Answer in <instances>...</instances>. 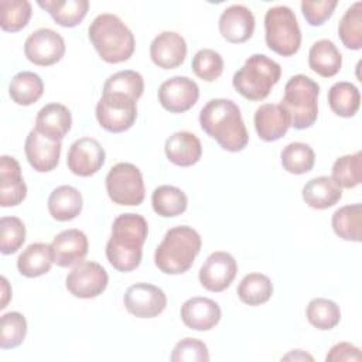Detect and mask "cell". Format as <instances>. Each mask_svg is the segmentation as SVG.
<instances>
[{"mask_svg":"<svg viewBox=\"0 0 362 362\" xmlns=\"http://www.w3.org/2000/svg\"><path fill=\"white\" fill-rule=\"evenodd\" d=\"M148 235L147 221L139 214H122L112 225V235L106 243V257L119 272L127 273L141 263L143 245Z\"/></svg>","mask_w":362,"mask_h":362,"instance_id":"obj_1","label":"cell"},{"mask_svg":"<svg viewBox=\"0 0 362 362\" xmlns=\"http://www.w3.org/2000/svg\"><path fill=\"white\" fill-rule=\"evenodd\" d=\"M201 129L230 153L242 151L249 143V134L239 106L230 99H212L199 112Z\"/></svg>","mask_w":362,"mask_h":362,"instance_id":"obj_2","label":"cell"},{"mask_svg":"<svg viewBox=\"0 0 362 362\" xmlns=\"http://www.w3.org/2000/svg\"><path fill=\"white\" fill-rule=\"evenodd\" d=\"M88 37L99 57L109 64L124 62L134 52V35L116 14L96 16L88 28Z\"/></svg>","mask_w":362,"mask_h":362,"instance_id":"obj_3","label":"cell"},{"mask_svg":"<svg viewBox=\"0 0 362 362\" xmlns=\"http://www.w3.org/2000/svg\"><path fill=\"white\" fill-rule=\"evenodd\" d=\"M202 246L199 233L191 226H174L167 230L154 253L156 266L165 274H182L194 264Z\"/></svg>","mask_w":362,"mask_h":362,"instance_id":"obj_4","label":"cell"},{"mask_svg":"<svg viewBox=\"0 0 362 362\" xmlns=\"http://www.w3.org/2000/svg\"><path fill=\"white\" fill-rule=\"evenodd\" d=\"M318 95L320 85L307 75L298 74L287 81L280 106L287 112L290 126L304 130L317 122Z\"/></svg>","mask_w":362,"mask_h":362,"instance_id":"obj_5","label":"cell"},{"mask_svg":"<svg viewBox=\"0 0 362 362\" xmlns=\"http://www.w3.org/2000/svg\"><path fill=\"white\" fill-rule=\"evenodd\" d=\"M280 65L264 54L250 55L243 66L235 72L232 83L247 100H263L269 96L272 88L280 81Z\"/></svg>","mask_w":362,"mask_h":362,"instance_id":"obj_6","label":"cell"},{"mask_svg":"<svg viewBox=\"0 0 362 362\" xmlns=\"http://www.w3.org/2000/svg\"><path fill=\"white\" fill-rule=\"evenodd\" d=\"M264 40L267 47L281 55H294L301 45V30L294 11L287 6H274L264 16Z\"/></svg>","mask_w":362,"mask_h":362,"instance_id":"obj_7","label":"cell"},{"mask_svg":"<svg viewBox=\"0 0 362 362\" xmlns=\"http://www.w3.org/2000/svg\"><path fill=\"white\" fill-rule=\"evenodd\" d=\"M109 198L117 205L137 206L144 201L146 188L141 171L132 163H117L105 180Z\"/></svg>","mask_w":362,"mask_h":362,"instance_id":"obj_8","label":"cell"},{"mask_svg":"<svg viewBox=\"0 0 362 362\" xmlns=\"http://www.w3.org/2000/svg\"><path fill=\"white\" fill-rule=\"evenodd\" d=\"M137 100L123 93L103 92L96 105V119L105 130L122 133L129 130L137 119Z\"/></svg>","mask_w":362,"mask_h":362,"instance_id":"obj_9","label":"cell"},{"mask_svg":"<svg viewBox=\"0 0 362 362\" xmlns=\"http://www.w3.org/2000/svg\"><path fill=\"white\" fill-rule=\"evenodd\" d=\"M109 283L106 270L96 262H81L74 267L66 279V290L78 298H95L100 296Z\"/></svg>","mask_w":362,"mask_h":362,"instance_id":"obj_10","label":"cell"},{"mask_svg":"<svg viewBox=\"0 0 362 362\" xmlns=\"http://www.w3.org/2000/svg\"><path fill=\"white\" fill-rule=\"evenodd\" d=\"M24 54L30 62L38 66H49L59 62L65 54V41L51 28H38L24 42Z\"/></svg>","mask_w":362,"mask_h":362,"instance_id":"obj_11","label":"cell"},{"mask_svg":"<svg viewBox=\"0 0 362 362\" xmlns=\"http://www.w3.org/2000/svg\"><path fill=\"white\" fill-rule=\"evenodd\" d=\"M126 310L137 318H154L167 305L165 293L150 283H136L130 286L123 297Z\"/></svg>","mask_w":362,"mask_h":362,"instance_id":"obj_12","label":"cell"},{"mask_svg":"<svg viewBox=\"0 0 362 362\" xmlns=\"http://www.w3.org/2000/svg\"><path fill=\"white\" fill-rule=\"evenodd\" d=\"M238 273V263L228 252L211 253L199 269V283L204 288L214 293L226 290L235 280Z\"/></svg>","mask_w":362,"mask_h":362,"instance_id":"obj_13","label":"cell"},{"mask_svg":"<svg viewBox=\"0 0 362 362\" xmlns=\"http://www.w3.org/2000/svg\"><path fill=\"white\" fill-rule=\"evenodd\" d=\"M199 98V88L188 76H173L164 81L158 88L160 105L171 113H184L189 110Z\"/></svg>","mask_w":362,"mask_h":362,"instance_id":"obj_14","label":"cell"},{"mask_svg":"<svg viewBox=\"0 0 362 362\" xmlns=\"http://www.w3.org/2000/svg\"><path fill=\"white\" fill-rule=\"evenodd\" d=\"M105 158L106 153L96 139L81 137L71 144L66 164L72 174L79 177H90L102 168Z\"/></svg>","mask_w":362,"mask_h":362,"instance_id":"obj_15","label":"cell"},{"mask_svg":"<svg viewBox=\"0 0 362 362\" xmlns=\"http://www.w3.org/2000/svg\"><path fill=\"white\" fill-rule=\"evenodd\" d=\"M88 249V238L79 229L62 230L51 242L52 259L59 267L79 264L85 259Z\"/></svg>","mask_w":362,"mask_h":362,"instance_id":"obj_16","label":"cell"},{"mask_svg":"<svg viewBox=\"0 0 362 362\" xmlns=\"http://www.w3.org/2000/svg\"><path fill=\"white\" fill-rule=\"evenodd\" d=\"M61 148V141L49 140L35 129L28 133L24 143L27 161L38 173H49L58 165Z\"/></svg>","mask_w":362,"mask_h":362,"instance_id":"obj_17","label":"cell"},{"mask_svg":"<svg viewBox=\"0 0 362 362\" xmlns=\"http://www.w3.org/2000/svg\"><path fill=\"white\" fill-rule=\"evenodd\" d=\"M151 61L163 69L178 68L187 57L184 37L174 31H163L150 44Z\"/></svg>","mask_w":362,"mask_h":362,"instance_id":"obj_18","label":"cell"},{"mask_svg":"<svg viewBox=\"0 0 362 362\" xmlns=\"http://www.w3.org/2000/svg\"><path fill=\"white\" fill-rule=\"evenodd\" d=\"M219 33L232 42L240 44L252 38L255 31V16L243 4H232L226 7L219 17Z\"/></svg>","mask_w":362,"mask_h":362,"instance_id":"obj_19","label":"cell"},{"mask_svg":"<svg viewBox=\"0 0 362 362\" xmlns=\"http://www.w3.org/2000/svg\"><path fill=\"white\" fill-rule=\"evenodd\" d=\"M221 317L219 304L208 297L188 298L181 307L182 322L195 331L212 329L221 321Z\"/></svg>","mask_w":362,"mask_h":362,"instance_id":"obj_20","label":"cell"},{"mask_svg":"<svg viewBox=\"0 0 362 362\" xmlns=\"http://www.w3.org/2000/svg\"><path fill=\"white\" fill-rule=\"evenodd\" d=\"M27 185L21 177V167L14 157L0 158V205L3 208L16 206L24 201Z\"/></svg>","mask_w":362,"mask_h":362,"instance_id":"obj_21","label":"cell"},{"mask_svg":"<svg viewBox=\"0 0 362 362\" xmlns=\"http://www.w3.org/2000/svg\"><path fill=\"white\" fill-rule=\"evenodd\" d=\"M72 116L69 109L61 103H48L41 107L35 117V130L44 137L61 141L71 130Z\"/></svg>","mask_w":362,"mask_h":362,"instance_id":"obj_22","label":"cell"},{"mask_svg":"<svg viewBox=\"0 0 362 362\" xmlns=\"http://www.w3.org/2000/svg\"><path fill=\"white\" fill-rule=\"evenodd\" d=\"M255 129L263 141H276L281 139L288 127L290 117L277 103H264L255 112Z\"/></svg>","mask_w":362,"mask_h":362,"instance_id":"obj_23","label":"cell"},{"mask_svg":"<svg viewBox=\"0 0 362 362\" xmlns=\"http://www.w3.org/2000/svg\"><path fill=\"white\" fill-rule=\"evenodd\" d=\"M167 158L180 167H189L199 161L202 156V146L199 139L191 132H175L164 144Z\"/></svg>","mask_w":362,"mask_h":362,"instance_id":"obj_24","label":"cell"},{"mask_svg":"<svg viewBox=\"0 0 362 362\" xmlns=\"http://www.w3.org/2000/svg\"><path fill=\"white\" fill-rule=\"evenodd\" d=\"M304 202L314 209H327L334 206L342 198V188L327 175L311 178L303 187Z\"/></svg>","mask_w":362,"mask_h":362,"instance_id":"obj_25","label":"cell"},{"mask_svg":"<svg viewBox=\"0 0 362 362\" xmlns=\"http://www.w3.org/2000/svg\"><path fill=\"white\" fill-rule=\"evenodd\" d=\"M83 206L79 189L72 185H59L48 197L49 215L58 222L75 219Z\"/></svg>","mask_w":362,"mask_h":362,"instance_id":"obj_26","label":"cell"},{"mask_svg":"<svg viewBox=\"0 0 362 362\" xmlns=\"http://www.w3.org/2000/svg\"><path fill=\"white\" fill-rule=\"evenodd\" d=\"M308 65L320 76L331 78L339 72L342 55L331 40H318L308 51Z\"/></svg>","mask_w":362,"mask_h":362,"instance_id":"obj_27","label":"cell"},{"mask_svg":"<svg viewBox=\"0 0 362 362\" xmlns=\"http://www.w3.org/2000/svg\"><path fill=\"white\" fill-rule=\"evenodd\" d=\"M54 263L51 245L35 242L28 245L17 259V269L24 277H40L51 270Z\"/></svg>","mask_w":362,"mask_h":362,"instance_id":"obj_28","label":"cell"},{"mask_svg":"<svg viewBox=\"0 0 362 362\" xmlns=\"http://www.w3.org/2000/svg\"><path fill=\"white\" fill-rule=\"evenodd\" d=\"M38 6L49 13L57 24L61 27H75L88 14L89 1L88 0H38Z\"/></svg>","mask_w":362,"mask_h":362,"instance_id":"obj_29","label":"cell"},{"mask_svg":"<svg viewBox=\"0 0 362 362\" xmlns=\"http://www.w3.org/2000/svg\"><path fill=\"white\" fill-rule=\"evenodd\" d=\"M44 93V82L41 76L31 71L16 74L8 85V95L11 100L20 106H30L35 103Z\"/></svg>","mask_w":362,"mask_h":362,"instance_id":"obj_30","label":"cell"},{"mask_svg":"<svg viewBox=\"0 0 362 362\" xmlns=\"http://www.w3.org/2000/svg\"><path fill=\"white\" fill-rule=\"evenodd\" d=\"M151 205L157 215L163 218H173L185 212L188 198L178 187L160 185L151 194Z\"/></svg>","mask_w":362,"mask_h":362,"instance_id":"obj_31","label":"cell"},{"mask_svg":"<svg viewBox=\"0 0 362 362\" xmlns=\"http://www.w3.org/2000/svg\"><path fill=\"white\" fill-rule=\"evenodd\" d=\"M328 105L341 117H352L361 106V93L351 82H335L328 90Z\"/></svg>","mask_w":362,"mask_h":362,"instance_id":"obj_32","label":"cell"},{"mask_svg":"<svg viewBox=\"0 0 362 362\" xmlns=\"http://www.w3.org/2000/svg\"><path fill=\"white\" fill-rule=\"evenodd\" d=\"M332 229L344 240L361 242L362 228V205L352 204L337 209L332 215Z\"/></svg>","mask_w":362,"mask_h":362,"instance_id":"obj_33","label":"cell"},{"mask_svg":"<svg viewBox=\"0 0 362 362\" xmlns=\"http://www.w3.org/2000/svg\"><path fill=\"white\" fill-rule=\"evenodd\" d=\"M273 294L272 280L262 273L246 274L238 286V297L247 305H260L270 300Z\"/></svg>","mask_w":362,"mask_h":362,"instance_id":"obj_34","label":"cell"},{"mask_svg":"<svg viewBox=\"0 0 362 362\" xmlns=\"http://www.w3.org/2000/svg\"><path fill=\"white\" fill-rule=\"evenodd\" d=\"M305 315L308 322L321 331L332 329L341 321L339 305L335 301L322 297L313 298L308 303L305 308Z\"/></svg>","mask_w":362,"mask_h":362,"instance_id":"obj_35","label":"cell"},{"mask_svg":"<svg viewBox=\"0 0 362 362\" xmlns=\"http://www.w3.org/2000/svg\"><path fill=\"white\" fill-rule=\"evenodd\" d=\"M338 35L348 49L362 48V1H355L341 17Z\"/></svg>","mask_w":362,"mask_h":362,"instance_id":"obj_36","label":"cell"},{"mask_svg":"<svg viewBox=\"0 0 362 362\" xmlns=\"http://www.w3.org/2000/svg\"><path fill=\"white\" fill-rule=\"evenodd\" d=\"M314 163L315 153L305 143L293 141L287 144L281 151V165L290 174H305L314 167Z\"/></svg>","mask_w":362,"mask_h":362,"instance_id":"obj_37","label":"cell"},{"mask_svg":"<svg viewBox=\"0 0 362 362\" xmlns=\"http://www.w3.org/2000/svg\"><path fill=\"white\" fill-rule=\"evenodd\" d=\"M33 14L31 3L27 0H1L0 1V27L7 33L23 30Z\"/></svg>","mask_w":362,"mask_h":362,"instance_id":"obj_38","label":"cell"},{"mask_svg":"<svg viewBox=\"0 0 362 362\" xmlns=\"http://www.w3.org/2000/svg\"><path fill=\"white\" fill-rule=\"evenodd\" d=\"M341 188H355L362 181V153L346 154L335 160L332 165V177Z\"/></svg>","mask_w":362,"mask_h":362,"instance_id":"obj_39","label":"cell"},{"mask_svg":"<svg viewBox=\"0 0 362 362\" xmlns=\"http://www.w3.org/2000/svg\"><path fill=\"white\" fill-rule=\"evenodd\" d=\"M144 90V81L143 76L132 69L119 71L110 75L105 85L103 92H113V93H123L134 100H139Z\"/></svg>","mask_w":362,"mask_h":362,"instance_id":"obj_40","label":"cell"},{"mask_svg":"<svg viewBox=\"0 0 362 362\" xmlns=\"http://www.w3.org/2000/svg\"><path fill=\"white\" fill-rule=\"evenodd\" d=\"M27 335V320L17 311L6 313L0 318V348L11 349L23 344Z\"/></svg>","mask_w":362,"mask_h":362,"instance_id":"obj_41","label":"cell"},{"mask_svg":"<svg viewBox=\"0 0 362 362\" xmlns=\"http://www.w3.org/2000/svg\"><path fill=\"white\" fill-rule=\"evenodd\" d=\"M191 66L199 79L205 82H214L223 72V59L215 49L202 48L194 55Z\"/></svg>","mask_w":362,"mask_h":362,"instance_id":"obj_42","label":"cell"},{"mask_svg":"<svg viewBox=\"0 0 362 362\" xmlns=\"http://www.w3.org/2000/svg\"><path fill=\"white\" fill-rule=\"evenodd\" d=\"M25 240V226L17 216L0 219V250L3 255L16 253Z\"/></svg>","mask_w":362,"mask_h":362,"instance_id":"obj_43","label":"cell"},{"mask_svg":"<svg viewBox=\"0 0 362 362\" xmlns=\"http://www.w3.org/2000/svg\"><path fill=\"white\" fill-rule=\"evenodd\" d=\"M173 362H208V346L197 338H184L175 344L171 352Z\"/></svg>","mask_w":362,"mask_h":362,"instance_id":"obj_44","label":"cell"},{"mask_svg":"<svg viewBox=\"0 0 362 362\" xmlns=\"http://www.w3.org/2000/svg\"><path fill=\"white\" fill-rule=\"evenodd\" d=\"M335 0L324 1H301V11L310 25H322L332 14L337 7Z\"/></svg>","mask_w":362,"mask_h":362,"instance_id":"obj_45","label":"cell"},{"mask_svg":"<svg viewBox=\"0 0 362 362\" xmlns=\"http://www.w3.org/2000/svg\"><path fill=\"white\" fill-rule=\"evenodd\" d=\"M362 355L358 346L349 342H338L335 344L325 356L327 362H338V361H361Z\"/></svg>","mask_w":362,"mask_h":362,"instance_id":"obj_46","label":"cell"},{"mask_svg":"<svg viewBox=\"0 0 362 362\" xmlns=\"http://www.w3.org/2000/svg\"><path fill=\"white\" fill-rule=\"evenodd\" d=\"M1 286H3V300H1L0 308L3 310V308H6L7 301H8V298H10V294H11V291L8 290V281H7V279H6L4 276L1 277Z\"/></svg>","mask_w":362,"mask_h":362,"instance_id":"obj_47","label":"cell"},{"mask_svg":"<svg viewBox=\"0 0 362 362\" xmlns=\"http://www.w3.org/2000/svg\"><path fill=\"white\" fill-rule=\"evenodd\" d=\"M283 359H294V361H297V359H301V361L310 359V361H313V356L308 355V354H304V352L300 351V349H296V351H291L288 355L283 356Z\"/></svg>","mask_w":362,"mask_h":362,"instance_id":"obj_48","label":"cell"}]
</instances>
